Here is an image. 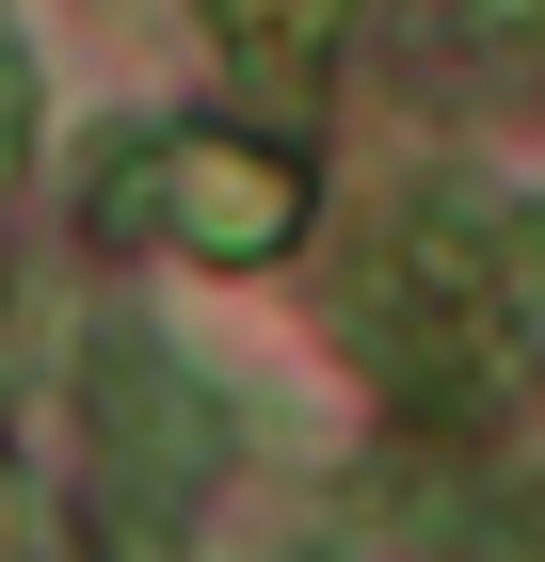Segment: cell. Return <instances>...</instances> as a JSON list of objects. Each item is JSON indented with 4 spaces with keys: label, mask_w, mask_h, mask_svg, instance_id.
I'll use <instances>...</instances> for the list:
<instances>
[{
    "label": "cell",
    "mask_w": 545,
    "mask_h": 562,
    "mask_svg": "<svg viewBox=\"0 0 545 562\" xmlns=\"http://www.w3.org/2000/svg\"><path fill=\"white\" fill-rule=\"evenodd\" d=\"M81 450H96V498H113L128 530H161V515H193L225 418H209V386H193L145 322H96L81 338Z\"/></svg>",
    "instance_id": "cell-2"
},
{
    "label": "cell",
    "mask_w": 545,
    "mask_h": 562,
    "mask_svg": "<svg viewBox=\"0 0 545 562\" xmlns=\"http://www.w3.org/2000/svg\"><path fill=\"white\" fill-rule=\"evenodd\" d=\"M16 193H33V48L0 33V225H16Z\"/></svg>",
    "instance_id": "cell-3"
},
{
    "label": "cell",
    "mask_w": 545,
    "mask_h": 562,
    "mask_svg": "<svg viewBox=\"0 0 545 562\" xmlns=\"http://www.w3.org/2000/svg\"><path fill=\"white\" fill-rule=\"evenodd\" d=\"M96 241H177V258H289L305 241V161L241 130H145L96 177Z\"/></svg>",
    "instance_id": "cell-1"
}]
</instances>
